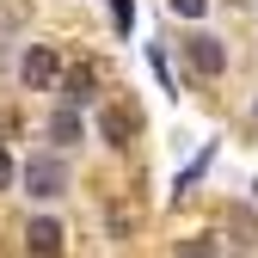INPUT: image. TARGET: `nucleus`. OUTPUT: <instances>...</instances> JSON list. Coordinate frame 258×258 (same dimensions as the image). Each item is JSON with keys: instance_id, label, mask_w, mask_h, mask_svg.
<instances>
[{"instance_id": "0eeeda50", "label": "nucleus", "mask_w": 258, "mask_h": 258, "mask_svg": "<svg viewBox=\"0 0 258 258\" xmlns=\"http://www.w3.org/2000/svg\"><path fill=\"white\" fill-rule=\"evenodd\" d=\"M49 142H61V148L80 142V111H74V105H61V111L49 117Z\"/></svg>"}, {"instance_id": "f8f14e48", "label": "nucleus", "mask_w": 258, "mask_h": 258, "mask_svg": "<svg viewBox=\"0 0 258 258\" xmlns=\"http://www.w3.org/2000/svg\"><path fill=\"white\" fill-rule=\"evenodd\" d=\"M252 117H258V105H252Z\"/></svg>"}, {"instance_id": "ddd939ff", "label": "nucleus", "mask_w": 258, "mask_h": 258, "mask_svg": "<svg viewBox=\"0 0 258 258\" xmlns=\"http://www.w3.org/2000/svg\"><path fill=\"white\" fill-rule=\"evenodd\" d=\"M252 190H258V184H252Z\"/></svg>"}, {"instance_id": "f03ea898", "label": "nucleus", "mask_w": 258, "mask_h": 258, "mask_svg": "<svg viewBox=\"0 0 258 258\" xmlns=\"http://www.w3.org/2000/svg\"><path fill=\"white\" fill-rule=\"evenodd\" d=\"M55 74H61V55H55L49 43H31L25 61H19V80H25L31 92H43V86H55Z\"/></svg>"}, {"instance_id": "20e7f679", "label": "nucleus", "mask_w": 258, "mask_h": 258, "mask_svg": "<svg viewBox=\"0 0 258 258\" xmlns=\"http://www.w3.org/2000/svg\"><path fill=\"white\" fill-rule=\"evenodd\" d=\"M184 55H190V68H197V74H228V49H221L215 37H209V31H197V37H184Z\"/></svg>"}, {"instance_id": "1a4fd4ad", "label": "nucleus", "mask_w": 258, "mask_h": 258, "mask_svg": "<svg viewBox=\"0 0 258 258\" xmlns=\"http://www.w3.org/2000/svg\"><path fill=\"white\" fill-rule=\"evenodd\" d=\"M166 7H172L178 19H203V13H209V0H166Z\"/></svg>"}, {"instance_id": "f257e3e1", "label": "nucleus", "mask_w": 258, "mask_h": 258, "mask_svg": "<svg viewBox=\"0 0 258 258\" xmlns=\"http://www.w3.org/2000/svg\"><path fill=\"white\" fill-rule=\"evenodd\" d=\"M19 184H25L31 203H55L61 190H68V160H61V154H31L19 166Z\"/></svg>"}, {"instance_id": "9b49d317", "label": "nucleus", "mask_w": 258, "mask_h": 258, "mask_svg": "<svg viewBox=\"0 0 258 258\" xmlns=\"http://www.w3.org/2000/svg\"><path fill=\"white\" fill-rule=\"evenodd\" d=\"M13 172H19L13 166V148H0V190H13Z\"/></svg>"}, {"instance_id": "7ed1b4c3", "label": "nucleus", "mask_w": 258, "mask_h": 258, "mask_svg": "<svg viewBox=\"0 0 258 258\" xmlns=\"http://www.w3.org/2000/svg\"><path fill=\"white\" fill-rule=\"evenodd\" d=\"M55 86H61V105H92V92H99V68L92 61H74V68H61L55 74Z\"/></svg>"}, {"instance_id": "39448f33", "label": "nucleus", "mask_w": 258, "mask_h": 258, "mask_svg": "<svg viewBox=\"0 0 258 258\" xmlns=\"http://www.w3.org/2000/svg\"><path fill=\"white\" fill-rule=\"evenodd\" d=\"M25 246L37 252V258H61V246H68V228H61L55 215H37V221L25 228Z\"/></svg>"}, {"instance_id": "423d86ee", "label": "nucleus", "mask_w": 258, "mask_h": 258, "mask_svg": "<svg viewBox=\"0 0 258 258\" xmlns=\"http://www.w3.org/2000/svg\"><path fill=\"white\" fill-rule=\"evenodd\" d=\"M99 136H105L111 148H129V136H136V111H129V105H105V117H99Z\"/></svg>"}, {"instance_id": "6e6552de", "label": "nucleus", "mask_w": 258, "mask_h": 258, "mask_svg": "<svg viewBox=\"0 0 258 258\" xmlns=\"http://www.w3.org/2000/svg\"><path fill=\"white\" fill-rule=\"evenodd\" d=\"M178 258H221V252H215V240H184Z\"/></svg>"}, {"instance_id": "9d476101", "label": "nucleus", "mask_w": 258, "mask_h": 258, "mask_svg": "<svg viewBox=\"0 0 258 258\" xmlns=\"http://www.w3.org/2000/svg\"><path fill=\"white\" fill-rule=\"evenodd\" d=\"M111 19H117V31H129L136 25V7H129V0H111Z\"/></svg>"}]
</instances>
